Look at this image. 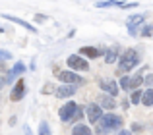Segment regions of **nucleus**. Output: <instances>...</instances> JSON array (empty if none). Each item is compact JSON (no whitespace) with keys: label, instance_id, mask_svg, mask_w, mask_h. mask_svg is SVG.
<instances>
[{"label":"nucleus","instance_id":"obj_1","mask_svg":"<svg viewBox=\"0 0 153 135\" xmlns=\"http://www.w3.org/2000/svg\"><path fill=\"white\" fill-rule=\"evenodd\" d=\"M122 118L118 114H105L101 120L97 122V133L99 135H105V133H111V131H118L122 128Z\"/></svg>","mask_w":153,"mask_h":135},{"label":"nucleus","instance_id":"obj_2","mask_svg":"<svg viewBox=\"0 0 153 135\" xmlns=\"http://www.w3.org/2000/svg\"><path fill=\"white\" fill-rule=\"evenodd\" d=\"M140 60H142V58H140V54L136 52L134 48L124 50L118 58V73H128V71H132L140 64Z\"/></svg>","mask_w":153,"mask_h":135},{"label":"nucleus","instance_id":"obj_3","mask_svg":"<svg viewBox=\"0 0 153 135\" xmlns=\"http://www.w3.org/2000/svg\"><path fill=\"white\" fill-rule=\"evenodd\" d=\"M66 64H68L70 70H74V71H87V70H89L87 60H85V58H82L79 54H72V56H68L66 58Z\"/></svg>","mask_w":153,"mask_h":135},{"label":"nucleus","instance_id":"obj_4","mask_svg":"<svg viewBox=\"0 0 153 135\" xmlns=\"http://www.w3.org/2000/svg\"><path fill=\"white\" fill-rule=\"evenodd\" d=\"M56 77L62 83H68V85H82L83 79L79 77L78 73H74V70H64V71H56Z\"/></svg>","mask_w":153,"mask_h":135},{"label":"nucleus","instance_id":"obj_5","mask_svg":"<svg viewBox=\"0 0 153 135\" xmlns=\"http://www.w3.org/2000/svg\"><path fill=\"white\" fill-rule=\"evenodd\" d=\"M78 108L79 106L76 104V102H66V104L60 108V120L62 122H72L74 120V116H76V112H78Z\"/></svg>","mask_w":153,"mask_h":135},{"label":"nucleus","instance_id":"obj_6","mask_svg":"<svg viewBox=\"0 0 153 135\" xmlns=\"http://www.w3.org/2000/svg\"><path fill=\"white\" fill-rule=\"evenodd\" d=\"M103 116L105 114H103V106L101 104H89L87 106V120H89L91 124H97Z\"/></svg>","mask_w":153,"mask_h":135},{"label":"nucleus","instance_id":"obj_7","mask_svg":"<svg viewBox=\"0 0 153 135\" xmlns=\"http://www.w3.org/2000/svg\"><path fill=\"white\" fill-rule=\"evenodd\" d=\"M76 87H78V85H68V83H62V85H60L58 89L54 91V95H56V97H58V98L74 97V95H76V91H78V89H76Z\"/></svg>","mask_w":153,"mask_h":135},{"label":"nucleus","instance_id":"obj_8","mask_svg":"<svg viewBox=\"0 0 153 135\" xmlns=\"http://www.w3.org/2000/svg\"><path fill=\"white\" fill-rule=\"evenodd\" d=\"M2 18H4V19H8V21H14V23H18V25H22L23 29L31 31V33H37V27H33L31 23H27L25 19H22V18H16V15H10V14H2Z\"/></svg>","mask_w":153,"mask_h":135},{"label":"nucleus","instance_id":"obj_9","mask_svg":"<svg viewBox=\"0 0 153 135\" xmlns=\"http://www.w3.org/2000/svg\"><path fill=\"white\" fill-rule=\"evenodd\" d=\"M23 95H25V81H23V79H19V81L14 85V89H12L10 98H12V101H22Z\"/></svg>","mask_w":153,"mask_h":135},{"label":"nucleus","instance_id":"obj_10","mask_svg":"<svg viewBox=\"0 0 153 135\" xmlns=\"http://www.w3.org/2000/svg\"><path fill=\"white\" fill-rule=\"evenodd\" d=\"M118 58H120V46L112 45L111 48L107 50V54H105V62H107V64H114Z\"/></svg>","mask_w":153,"mask_h":135},{"label":"nucleus","instance_id":"obj_11","mask_svg":"<svg viewBox=\"0 0 153 135\" xmlns=\"http://www.w3.org/2000/svg\"><path fill=\"white\" fill-rule=\"evenodd\" d=\"M97 104H101L103 108H107V110L116 108V101H114V97H111V95H101V97L97 98Z\"/></svg>","mask_w":153,"mask_h":135},{"label":"nucleus","instance_id":"obj_12","mask_svg":"<svg viewBox=\"0 0 153 135\" xmlns=\"http://www.w3.org/2000/svg\"><path fill=\"white\" fill-rule=\"evenodd\" d=\"M118 83L116 81H101V89H105V93H108L111 97H116L118 95Z\"/></svg>","mask_w":153,"mask_h":135},{"label":"nucleus","instance_id":"obj_13","mask_svg":"<svg viewBox=\"0 0 153 135\" xmlns=\"http://www.w3.org/2000/svg\"><path fill=\"white\" fill-rule=\"evenodd\" d=\"M143 19H146L143 14H132L126 18V27H140L143 23Z\"/></svg>","mask_w":153,"mask_h":135},{"label":"nucleus","instance_id":"obj_14","mask_svg":"<svg viewBox=\"0 0 153 135\" xmlns=\"http://www.w3.org/2000/svg\"><path fill=\"white\" fill-rule=\"evenodd\" d=\"M79 56L99 58V56H101V50H99V48H93V46H82V48H79Z\"/></svg>","mask_w":153,"mask_h":135},{"label":"nucleus","instance_id":"obj_15","mask_svg":"<svg viewBox=\"0 0 153 135\" xmlns=\"http://www.w3.org/2000/svg\"><path fill=\"white\" fill-rule=\"evenodd\" d=\"M72 135H93V133H91V129L87 128V125L78 124V125H74V129H72Z\"/></svg>","mask_w":153,"mask_h":135},{"label":"nucleus","instance_id":"obj_16","mask_svg":"<svg viewBox=\"0 0 153 135\" xmlns=\"http://www.w3.org/2000/svg\"><path fill=\"white\" fill-rule=\"evenodd\" d=\"M142 104L143 106H153V89H146V91H143Z\"/></svg>","mask_w":153,"mask_h":135},{"label":"nucleus","instance_id":"obj_17","mask_svg":"<svg viewBox=\"0 0 153 135\" xmlns=\"http://www.w3.org/2000/svg\"><path fill=\"white\" fill-rule=\"evenodd\" d=\"M143 83V77L140 73H136L134 77H130V89H134V91H138L140 89V85Z\"/></svg>","mask_w":153,"mask_h":135},{"label":"nucleus","instance_id":"obj_18","mask_svg":"<svg viewBox=\"0 0 153 135\" xmlns=\"http://www.w3.org/2000/svg\"><path fill=\"white\" fill-rule=\"evenodd\" d=\"M142 98H143V93H140V89H138V91H134V93H132L130 102H132V104H140V101H142Z\"/></svg>","mask_w":153,"mask_h":135},{"label":"nucleus","instance_id":"obj_19","mask_svg":"<svg viewBox=\"0 0 153 135\" xmlns=\"http://www.w3.org/2000/svg\"><path fill=\"white\" fill-rule=\"evenodd\" d=\"M39 135H51V128L47 122H41L39 124Z\"/></svg>","mask_w":153,"mask_h":135},{"label":"nucleus","instance_id":"obj_20","mask_svg":"<svg viewBox=\"0 0 153 135\" xmlns=\"http://www.w3.org/2000/svg\"><path fill=\"white\" fill-rule=\"evenodd\" d=\"M118 85H120V89H124V91H130V77H128V75H124V77L118 81Z\"/></svg>","mask_w":153,"mask_h":135},{"label":"nucleus","instance_id":"obj_21","mask_svg":"<svg viewBox=\"0 0 153 135\" xmlns=\"http://www.w3.org/2000/svg\"><path fill=\"white\" fill-rule=\"evenodd\" d=\"M12 70H14L16 75H22L23 71H25V64H23V62H16V66L12 68Z\"/></svg>","mask_w":153,"mask_h":135},{"label":"nucleus","instance_id":"obj_22","mask_svg":"<svg viewBox=\"0 0 153 135\" xmlns=\"http://www.w3.org/2000/svg\"><path fill=\"white\" fill-rule=\"evenodd\" d=\"M142 37H151L153 35V25H143V29H142Z\"/></svg>","mask_w":153,"mask_h":135},{"label":"nucleus","instance_id":"obj_23","mask_svg":"<svg viewBox=\"0 0 153 135\" xmlns=\"http://www.w3.org/2000/svg\"><path fill=\"white\" fill-rule=\"evenodd\" d=\"M0 58H2V60H10L12 54L8 52V50H0Z\"/></svg>","mask_w":153,"mask_h":135},{"label":"nucleus","instance_id":"obj_24","mask_svg":"<svg viewBox=\"0 0 153 135\" xmlns=\"http://www.w3.org/2000/svg\"><path fill=\"white\" fill-rule=\"evenodd\" d=\"M82 116H83V110L78 108V112H76V116H74V120H82Z\"/></svg>","mask_w":153,"mask_h":135},{"label":"nucleus","instance_id":"obj_25","mask_svg":"<svg viewBox=\"0 0 153 135\" xmlns=\"http://www.w3.org/2000/svg\"><path fill=\"white\" fill-rule=\"evenodd\" d=\"M51 91H52V87H51V85H45V87H43V91H41V93H43V95H47V93H51Z\"/></svg>","mask_w":153,"mask_h":135},{"label":"nucleus","instance_id":"obj_26","mask_svg":"<svg viewBox=\"0 0 153 135\" xmlns=\"http://www.w3.org/2000/svg\"><path fill=\"white\" fill-rule=\"evenodd\" d=\"M35 19H37V21H45V19H47V15H43V14H37V15H35Z\"/></svg>","mask_w":153,"mask_h":135},{"label":"nucleus","instance_id":"obj_27","mask_svg":"<svg viewBox=\"0 0 153 135\" xmlns=\"http://www.w3.org/2000/svg\"><path fill=\"white\" fill-rule=\"evenodd\" d=\"M132 129H134V131H142V125H140V124H134V125H132Z\"/></svg>","mask_w":153,"mask_h":135},{"label":"nucleus","instance_id":"obj_28","mask_svg":"<svg viewBox=\"0 0 153 135\" xmlns=\"http://www.w3.org/2000/svg\"><path fill=\"white\" fill-rule=\"evenodd\" d=\"M118 135H132V131H128V129H120Z\"/></svg>","mask_w":153,"mask_h":135},{"label":"nucleus","instance_id":"obj_29","mask_svg":"<svg viewBox=\"0 0 153 135\" xmlns=\"http://www.w3.org/2000/svg\"><path fill=\"white\" fill-rule=\"evenodd\" d=\"M23 131H25V135H33V133H31V129H29V125H25V128H23Z\"/></svg>","mask_w":153,"mask_h":135},{"label":"nucleus","instance_id":"obj_30","mask_svg":"<svg viewBox=\"0 0 153 135\" xmlns=\"http://www.w3.org/2000/svg\"><path fill=\"white\" fill-rule=\"evenodd\" d=\"M120 106H122V108L126 110V108H128V106H130V104H128V101H126V98H124V102H122V104H120Z\"/></svg>","mask_w":153,"mask_h":135},{"label":"nucleus","instance_id":"obj_31","mask_svg":"<svg viewBox=\"0 0 153 135\" xmlns=\"http://www.w3.org/2000/svg\"><path fill=\"white\" fill-rule=\"evenodd\" d=\"M147 83H149V85H153V75H149V77H147Z\"/></svg>","mask_w":153,"mask_h":135},{"label":"nucleus","instance_id":"obj_32","mask_svg":"<svg viewBox=\"0 0 153 135\" xmlns=\"http://www.w3.org/2000/svg\"><path fill=\"white\" fill-rule=\"evenodd\" d=\"M99 2H101V0H99Z\"/></svg>","mask_w":153,"mask_h":135}]
</instances>
